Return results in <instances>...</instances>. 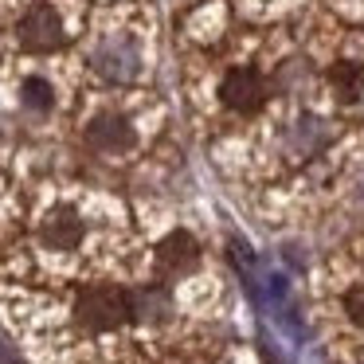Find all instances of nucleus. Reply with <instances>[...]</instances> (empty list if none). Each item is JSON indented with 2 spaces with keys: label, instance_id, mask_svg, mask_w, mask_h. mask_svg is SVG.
<instances>
[{
  "label": "nucleus",
  "instance_id": "39448f33",
  "mask_svg": "<svg viewBox=\"0 0 364 364\" xmlns=\"http://www.w3.org/2000/svg\"><path fill=\"white\" fill-rule=\"evenodd\" d=\"M200 262V243L188 235V231H173V235L161 239L157 247V267L165 274H188Z\"/></svg>",
  "mask_w": 364,
  "mask_h": 364
},
{
  "label": "nucleus",
  "instance_id": "0eeeda50",
  "mask_svg": "<svg viewBox=\"0 0 364 364\" xmlns=\"http://www.w3.org/2000/svg\"><path fill=\"white\" fill-rule=\"evenodd\" d=\"M329 82L337 87L341 98H356V95H360V87H364V67L360 63H337L329 71Z\"/></svg>",
  "mask_w": 364,
  "mask_h": 364
},
{
  "label": "nucleus",
  "instance_id": "423d86ee",
  "mask_svg": "<svg viewBox=\"0 0 364 364\" xmlns=\"http://www.w3.org/2000/svg\"><path fill=\"white\" fill-rule=\"evenodd\" d=\"M87 141L102 153H126L129 145H134V129H129V122L118 118V114H98L87 126Z\"/></svg>",
  "mask_w": 364,
  "mask_h": 364
},
{
  "label": "nucleus",
  "instance_id": "1a4fd4ad",
  "mask_svg": "<svg viewBox=\"0 0 364 364\" xmlns=\"http://www.w3.org/2000/svg\"><path fill=\"white\" fill-rule=\"evenodd\" d=\"M345 314L364 329V290H348V294H345Z\"/></svg>",
  "mask_w": 364,
  "mask_h": 364
},
{
  "label": "nucleus",
  "instance_id": "6e6552de",
  "mask_svg": "<svg viewBox=\"0 0 364 364\" xmlns=\"http://www.w3.org/2000/svg\"><path fill=\"white\" fill-rule=\"evenodd\" d=\"M24 106H32V110H48L51 106V87L43 79H28L24 82Z\"/></svg>",
  "mask_w": 364,
  "mask_h": 364
},
{
  "label": "nucleus",
  "instance_id": "f257e3e1",
  "mask_svg": "<svg viewBox=\"0 0 364 364\" xmlns=\"http://www.w3.org/2000/svg\"><path fill=\"white\" fill-rule=\"evenodd\" d=\"M134 317V298L118 286H90L75 298V321L90 333H110Z\"/></svg>",
  "mask_w": 364,
  "mask_h": 364
},
{
  "label": "nucleus",
  "instance_id": "f03ea898",
  "mask_svg": "<svg viewBox=\"0 0 364 364\" xmlns=\"http://www.w3.org/2000/svg\"><path fill=\"white\" fill-rule=\"evenodd\" d=\"M16 36L28 51H55V48H63V40H67L63 20H59V12L51 9V4H32V9L24 12V20H20Z\"/></svg>",
  "mask_w": 364,
  "mask_h": 364
},
{
  "label": "nucleus",
  "instance_id": "20e7f679",
  "mask_svg": "<svg viewBox=\"0 0 364 364\" xmlns=\"http://www.w3.org/2000/svg\"><path fill=\"white\" fill-rule=\"evenodd\" d=\"M82 235H87V228H82V215L75 212V208H55V212H48V220H43V228H40V239L48 247H55V251H75V247L82 243Z\"/></svg>",
  "mask_w": 364,
  "mask_h": 364
},
{
  "label": "nucleus",
  "instance_id": "7ed1b4c3",
  "mask_svg": "<svg viewBox=\"0 0 364 364\" xmlns=\"http://www.w3.org/2000/svg\"><path fill=\"white\" fill-rule=\"evenodd\" d=\"M220 98L228 110L235 114H259L267 102V82L251 71V67H231L220 82Z\"/></svg>",
  "mask_w": 364,
  "mask_h": 364
}]
</instances>
